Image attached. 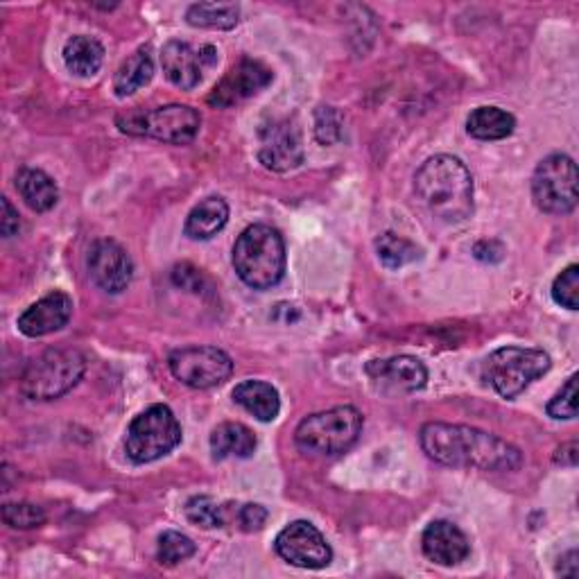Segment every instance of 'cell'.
I'll return each mask as SVG.
<instances>
[{
    "label": "cell",
    "mask_w": 579,
    "mask_h": 579,
    "mask_svg": "<svg viewBox=\"0 0 579 579\" xmlns=\"http://www.w3.org/2000/svg\"><path fill=\"white\" fill-rule=\"evenodd\" d=\"M419 441L424 453L444 466L516 471L523 464L520 451L509 441L471 426L432 421L421 428Z\"/></svg>",
    "instance_id": "1"
},
{
    "label": "cell",
    "mask_w": 579,
    "mask_h": 579,
    "mask_svg": "<svg viewBox=\"0 0 579 579\" xmlns=\"http://www.w3.org/2000/svg\"><path fill=\"white\" fill-rule=\"evenodd\" d=\"M415 192L437 223L462 225L474 215V177L457 156H430L415 175Z\"/></svg>",
    "instance_id": "2"
},
{
    "label": "cell",
    "mask_w": 579,
    "mask_h": 579,
    "mask_svg": "<svg viewBox=\"0 0 579 579\" xmlns=\"http://www.w3.org/2000/svg\"><path fill=\"white\" fill-rule=\"evenodd\" d=\"M234 269L244 286L269 290L286 277L284 236L267 225L247 227L234 244Z\"/></svg>",
    "instance_id": "3"
},
{
    "label": "cell",
    "mask_w": 579,
    "mask_h": 579,
    "mask_svg": "<svg viewBox=\"0 0 579 579\" xmlns=\"http://www.w3.org/2000/svg\"><path fill=\"white\" fill-rule=\"evenodd\" d=\"M87 372V357L77 349H48L25 367L21 394L30 401H54L71 392Z\"/></svg>",
    "instance_id": "4"
},
{
    "label": "cell",
    "mask_w": 579,
    "mask_h": 579,
    "mask_svg": "<svg viewBox=\"0 0 579 579\" xmlns=\"http://www.w3.org/2000/svg\"><path fill=\"white\" fill-rule=\"evenodd\" d=\"M363 415L353 405H340L303 419L294 430V444L309 455H340L349 451L363 432Z\"/></svg>",
    "instance_id": "5"
},
{
    "label": "cell",
    "mask_w": 579,
    "mask_h": 579,
    "mask_svg": "<svg viewBox=\"0 0 579 579\" xmlns=\"http://www.w3.org/2000/svg\"><path fill=\"white\" fill-rule=\"evenodd\" d=\"M553 361L541 349L503 347L495 349L482 365V378L493 392L512 401L526 392L530 385L550 372Z\"/></svg>",
    "instance_id": "6"
},
{
    "label": "cell",
    "mask_w": 579,
    "mask_h": 579,
    "mask_svg": "<svg viewBox=\"0 0 579 579\" xmlns=\"http://www.w3.org/2000/svg\"><path fill=\"white\" fill-rule=\"evenodd\" d=\"M116 125L129 136H148V139L163 143L188 146L200 134L202 116L198 109L188 104H165L150 109V112L131 109V112L116 118Z\"/></svg>",
    "instance_id": "7"
},
{
    "label": "cell",
    "mask_w": 579,
    "mask_h": 579,
    "mask_svg": "<svg viewBox=\"0 0 579 579\" xmlns=\"http://www.w3.org/2000/svg\"><path fill=\"white\" fill-rule=\"evenodd\" d=\"M181 444V426L168 405H150L136 417L125 437V453L134 464H150Z\"/></svg>",
    "instance_id": "8"
},
{
    "label": "cell",
    "mask_w": 579,
    "mask_h": 579,
    "mask_svg": "<svg viewBox=\"0 0 579 579\" xmlns=\"http://www.w3.org/2000/svg\"><path fill=\"white\" fill-rule=\"evenodd\" d=\"M532 200L550 215H568L577 209V165L568 154H550L537 165Z\"/></svg>",
    "instance_id": "9"
},
{
    "label": "cell",
    "mask_w": 579,
    "mask_h": 579,
    "mask_svg": "<svg viewBox=\"0 0 579 579\" xmlns=\"http://www.w3.org/2000/svg\"><path fill=\"white\" fill-rule=\"evenodd\" d=\"M168 367L173 376L192 390H211L234 374L229 353L217 347H184L171 353Z\"/></svg>",
    "instance_id": "10"
},
{
    "label": "cell",
    "mask_w": 579,
    "mask_h": 579,
    "mask_svg": "<svg viewBox=\"0 0 579 579\" xmlns=\"http://www.w3.org/2000/svg\"><path fill=\"white\" fill-rule=\"evenodd\" d=\"M274 547L284 562L309 570L326 568L333 559L328 541L309 520H294L286 526L274 541Z\"/></svg>",
    "instance_id": "11"
},
{
    "label": "cell",
    "mask_w": 579,
    "mask_h": 579,
    "mask_svg": "<svg viewBox=\"0 0 579 579\" xmlns=\"http://www.w3.org/2000/svg\"><path fill=\"white\" fill-rule=\"evenodd\" d=\"M163 73L181 91L200 87L206 68L217 64V50L209 43L192 46L188 41H168L161 50Z\"/></svg>",
    "instance_id": "12"
},
{
    "label": "cell",
    "mask_w": 579,
    "mask_h": 579,
    "mask_svg": "<svg viewBox=\"0 0 579 579\" xmlns=\"http://www.w3.org/2000/svg\"><path fill=\"white\" fill-rule=\"evenodd\" d=\"M272 79H274V73L267 64L244 58L217 81L215 89L209 93L206 102L217 109L234 106L238 102H244L259 96L261 91H265L272 85Z\"/></svg>",
    "instance_id": "13"
},
{
    "label": "cell",
    "mask_w": 579,
    "mask_h": 579,
    "mask_svg": "<svg viewBox=\"0 0 579 579\" xmlns=\"http://www.w3.org/2000/svg\"><path fill=\"white\" fill-rule=\"evenodd\" d=\"M89 274L93 284L109 292L121 294L134 277V263L116 240H98L89 252Z\"/></svg>",
    "instance_id": "14"
},
{
    "label": "cell",
    "mask_w": 579,
    "mask_h": 579,
    "mask_svg": "<svg viewBox=\"0 0 579 579\" xmlns=\"http://www.w3.org/2000/svg\"><path fill=\"white\" fill-rule=\"evenodd\" d=\"M259 161L272 173H288L303 163L301 134L290 123H272L261 131Z\"/></svg>",
    "instance_id": "15"
},
{
    "label": "cell",
    "mask_w": 579,
    "mask_h": 579,
    "mask_svg": "<svg viewBox=\"0 0 579 579\" xmlns=\"http://www.w3.org/2000/svg\"><path fill=\"white\" fill-rule=\"evenodd\" d=\"M73 315V299L66 292L54 290L25 309L18 317V330L27 338H43L62 330Z\"/></svg>",
    "instance_id": "16"
},
{
    "label": "cell",
    "mask_w": 579,
    "mask_h": 579,
    "mask_svg": "<svg viewBox=\"0 0 579 579\" xmlns=\"http://www.w3.org/2000/svg\"><path fill=\"white\" fill-rule=\"evenodd\" d=\"M367 376L380 385L385 390L392 392H417L424 390L428 382V369L412 355H397L388 357V361H372L365 367Z\"/></svg>",
    "instance_id": "17"
},
{
    "label": "cell",
    "mask_w": 579,
    "mask_h": 579,
    "mask_svg": "<svg viewBox=\"0 0 579 579\" xmlns=\"http://www.w3.org/2000/svg\"><path fill=\"white\" fill-rule=\"evenodd\" d=\"M424 555L437 566H457L471 555L468 537L451 520H432L421 537Z\"/></svg>",
    "instance_id": "18"
},
{
    "label": "cell",
    "mask_w": 579,
    "mask_h": 579,
    "mask_svg": "<svg viewBox=\"0 0 579 579\" xmlns=\"http://www.w3.org/2000/svg\"><path fill=\"white\" fill-rule=\"evenodd\" d=\"M234 403L263 424H269L279 417L281 397L274 385L265 380H242L234 388Z\"/></svg>",
    "instance_id": "19"
},
{
    "label": "cell",
    "mask_w": 579,
    "mask_h": 579,
    "mask_svg": "<svg viewBox=\"0 0 579 579\" xmlns=\"http://www.w3.org/2000/svg\"><path fill=\"white\" fill-rule=\"evenodd\" d=\"M256 446H259L256 435L244 424H238V421L219 424L211 432V453H213V460L217 462L229 460V457L247 460L256 453Z\"/></svg>",
    "instance_id": "20"
},
{
    "label": "cell",
    "mask_w": 579,
    "mask_h": 579,
    "mask_svg": "<svg viewBox=\"0 0 579 579\" xmlns=\"http://www.w3.org/2000/svg\"><path fill=\"white\" fill-rule=\"evenodd\" d=\"M229 223V204L223 198H206L186 217L184 234L190 240H211Z\"/></svg>",
    "instance_id": "21"
},
{
    "label": "cell",
    "mask_w": 579,
    "mask_h": 579,
    "mask_svg": "<svg viewBox=\"0 0 579 579\" xmlns=\"http://www.w3.org/2000/svg\"><path fill=\"white\" fill-rule=\"evenodd\" d=\"M516 129V118L501 106H478L466 118V131L478 141H503Z\"/></svg>",
    "instance_id": "22"
},
{
    "label": "cell",
    "mask_w": 579,
    "mask_h": 579,
    "mask_svg": "<svg viewBox=\"0 0 579 579\" xmlns=\"http://www.w3.org/2000/svg\"><path fill=\"white\" fill-rule=\"evenodd\" d=\"M16 190L21 192L23 202L37 213L50 211L60 202V188L50 175L37 168H23L16 175Z\"/></svg>",
    "instance_id": "23"
},
{
    "label": "cell",
    "mask_w": 579,
    "mask_h": 579,
    "mask_svg": "<svg viewBox=\"0 0 579 579\" xmlns=\"http://www.w3.org/2000/svg\"><path fill=\"white\" fill-rule=\"evenodd\" d=\"M64 64L77 77H93L104 64V46L89 35H75L64 46Z\"/></svg>",
    "instance_id": "24"
},
{
    "label": "cell",
    "mask_w": 579,
    "mask_h": 579,
    "mask_svg": "<svg viewBox=\"0 0 579 579\" xmlns=\"http://www.w3.org/2000/svg\"><path fill=\"white\" fill-rule=\"evenodd\" d=\"M154 77V62L150 50L141 48L123 62V66L116 73L114 91L118 98H129L139 89L148 87Z\"/></svg>",
    "instance_id": "25"
},
{
    "label": "cell",
    "mask_w": 579,
    "mask_h": 579,
    "mask_svg": "<svg viewBox=\"0 0 579 579\" xmlns=\"http://www.w3.org/2000/svg\"><path fill=\"white\" fill-rule=\"evenodd\" d=\"M186 518L202 530H215V528H227L229 523H236V512L238 505H219L213 501L211 495H196L190 499L184 507Z\"/></svg>",
    "instance_id": "26"
},
{
    "label": "cell",
    "mask_w": 579,
    "mask_h": 579,
    "mask_svg": "<svg viewBox=\"0 0 579 579\" xmlns=\"http://www.w3.org/2000/svg\"><path fill=\"white\" fill-rule=\"evenodd\" d=\"M186 21L204 30H231L240 21V8L236 3H196L188 8Z\"/></svg>",
    "instance_id": "27"
},
{
    "label": "cell",
    "mask_w": 579,
    "mask_h": 579,
    "mask_svg": "<svg viewBox=\"0 0 579 579\" xmlns=\"http://www.w3.org/2000/svg\"><path fill=\"white\" fill-rule=\"evenodd\" d=\"M376 254H378L380 263L388 269H401L405 265L421 261V256H424L415 242L403 238V236H397L392 231L376 238Z\"/></svg>",
    "instance_id": "28"
},
{
    "label": "cell",
    "mask_w": 579,
    "mask_h": 579,
    "mask_svg": "<svg viewBox=\"0 0 579 579\" xmlns=\"http://www.w3.org/2000/svg\"><path fill=\"white\" fill-rule=\"evenodd\" d=\"M196 555V543L181 532L168 530L159 537V562L163 566H177Z\"/></svg>",
    "instance_id": "29"
},
{
    "label": "cell",
    "mask_w": 579,
    "mask_h": 579,
    "mask_svg": "<svg viewBox=\"0 0 579 579\" xmlns=\"http://www.w3.org/2000/svg\"><path fill=\"white\" fill-rule=\"evenodd\" d=\"M3 523L14 530H35L46 523V512L33 503H8L3 507Z\"/></svg>",
    "instance_id": "30"
},
{
    "label": "cell",
    "mask_w": 579,
    "mask_h": 579,
    "mask_svg": "<svg viewBox=\"0 0 579 579\" xmlns=\"http://www.w3.org/2000/svg\"><path fill=\"white\" fill-rule=\"evenodd\" d=\"M553 299L562 309H579V265H568L553 284Z\"/></svg>",
    "instance_id": "31"
},
{
    "label": "cell",
    "mask_w": 579,
    "mask_h": 579,
    "mask_svg": "<svg viewBox=\"0 0 579 579\" xmlns=\"http://www.w3.org/2000/svg\"><path fill=\"white\" fill-rule=\"evenodd\" d=\"M547 417L553 419H575L577 417V374H572L564 388L547 401Z\"/></svg>",
    "instance_id": "32"
},
{
    "label": "cell",
    "mask_w": 579,
    "mask_h": 579,
    "mask_svg": "<svg viewBox=\"0 0 579 579\" xmlns=\"http://www.w3.org/2000/svg\"><path fill=\"white\" fill-rule=\"evenodd\" d=\"M315 139L322 146H333L342 139V118L333 106H319L315 114Z\"/></svg>",
    "instance_id": "33"
},
{
    "label": "cell",
    "mask_w": 579,
    "mask_h": 579,
    "mask_svg": "<svg viewBox=\"0 0 579 579\" xmlns=\"http://www.w3.org/2000/svg\"><path fill=\"white\" fill-rule=\"evenodd\" d=\"M171 279L177 288L192 292V294H206V290H209V279L204 277V272L198 267H192L190 263L177 265L171 274Z\"/></svg>",
    "instance_id": "34"
},
{
    "label": "cell",
    "mask_w": 579,
    "mask_h": 579,
    "mask_svg": "<svg viewBox=\"0 0 579 579\" xmlns=\"http://www.w3.org/2000/svg\"><path fill=\"white\" fill-rule=\"evenodd\" d=\"M267 509L263 505L256 503H247V505H238L236 512V523L242 532H259L265 528L267 523Z\"/></svg>",
    "instance_id": "35"
},
{
    "label": "cell",
    "mask_w": 579,
    "mask_h": 579,
    "mask_svg": "<svg viewBox=\"0 0 579 579\" xmlns=\"http://www.w3.org/2000/svg\"><path fill=\"white\" fill-rule=\"evenodd\" d=\"M474 256L482 263H501L505 256V247L503 242L493 240V238H484L480 242H476L474 247Z\"/></svg>",
    "instance_id": "36"
},
{
    "label": "cell",
    "mask_w": 579,
    "mask_h": 579,
    "mask_svg": "<svg viewBox=\"0 0 579 579\" xmlns=\"http://www.w3.org/2000/svg\"><path fill=\"white\" fill-rule=\"evenodd\" d=\"M21 229V215L18 211L12 206V202L8 198H3V219H0V234L5 238L16 236Z\"/></svg>",
    "instance_id": "37"
},
{
    "label": "cell",
    "mask_w": 579,
    "mask_h": 579,
    "mask_svg": "<svg viewBox=\"0 0 579 579\" xmlns=\"http://www.w3.org/2000/svg\"><path fill=\"white\" fill-rule=\"evenodd\" d=\"M577 460H579V444H577V441H568V444H564L555 453V462L562 464V466H577Z\"/></svg>",
    "instance_id": "38"
},
{
    "label": "cell",
    "mask_w": 579,
    "mask_h": 579,
    "mask_svg": "<svg viewBox=\"0 0 579 579\" xmlns=\"http://www.w3.org/2000/svg\"><path fill=\"white\" fill-rule=\"evenodd\" d=\"M577 566H579V562H577V553H575V550H570L568 555H564V557L559 559L557 572L564 575V577H575V575H577Z\"/></svg>",
    "instance_id": "39"
}]
</instances>
